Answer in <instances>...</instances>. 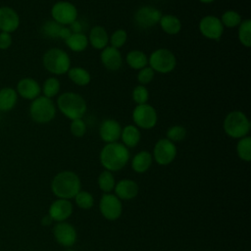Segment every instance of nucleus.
I'll return each instance as SVG.
<instances>
[{
  "label": "nucleus",
  "mask_w": 251,
  "mask_h": 251,
  "mask_svg": "<svg viewBox=\"0 0 251 251\" xmlns=\"http://www.w3.org/2000/svg\"><path fill=\"white\" fill-rule=\"evenodd\" d=\"M129 157L128 148L118 141L106 143L99 154L101 165L109 172L122 170L127 164Z\"/></svg>",
  "instance_id": "nucleus-1"
},
{
  "label": "nucleus",
  "mask_w": 251,
  "mask_h": 251,
  "mask_svg": "<svg viewBox=\"0 0 251 251\" xmlns=\"http://www.w3.org/2000/svg\"><path fill=\"white\" fill-rule=\"evenodd\" d=\"M51 190L58 198L67 200L75 198L80 191V179L74 172H60L51 181Z\"/></svg>",
  "instance_id": "nucleus-2"
},
{
  "label": "nucleus",
  "mask_w": 251,
  "mask_h": 251,
  "mask_svg": "<svg viewBox=\"0 0 251 251\" xmlns=\"http://www.w3.org/2000/svg\"><path fill=\"white\" fill-rule=\"evenodd\" d=\"M56 105L60 112L71 121L81 119L87 110L84 98L80 94L71 91H66L59 95Z\"/></svg>",
  "instance_id": "nucleus-3"
},
{
  "label": "nucleus",
  "mask_w": 251,
  "mask_h": 251,
  "mask_svg": "<svg viewBox=\"0 0 251 251\" xmlns=\"http://www.w3.org/2000/svg\"><path fill=\"white\" fill-rule=\"evenodd\" d=\"M223 128L225 133L233 139H240L247 136L251 124L248 117L239 110L229 112L224 119Z\"/></svg>",
  "instance_id": "nucleus-4"
},
{
  "label": "nucleus",
  "mask_w": 251,
  "mask_h": 251,
  "mask_svg": "<svg viewBox=\"0 0 251 251\" xmlns=\"http://www.w3.org/2000/svg\"><path fill=\"white\" fill-rule=\"evenodd\" d=\"M43 67L47 72L55 75H62L68 73L71 68L69 54L60 48L48 49L42 57Z\"/></svg>",
  "instance_id": "nucleus-5"
},
{
  "label": "nucleus",
  "mask_w": 251,
  "mask_h": 251,
  "mask_svg": "<svg viewBox=\"0 0 251 251\" xmlns=\"http://www.w3.org/2000/svg\"><path fill=\"white\" fill-rule=\"evenodd\" d=\"M29 115L37 124H48L56 116V105L51 98L39 95L29 105Z\"/></svg>",
  "instance_id": "nucleus-6"
},
{
  "label": "nucleus",
  "mask_w": 251,
  "mask_h": 251,
  "mask_svg": "<svg viewBox=\"0 0 251 251\" xmlns=\"http://www.w3.org/2000/svg\"><path fill=\"white\" fill-rule=\"evenodd\" d=\"M148 66L158 74H169L176 66V58L168 48H158L148 57Z\"/></svg>",
  "instance_id": "nucleus-7"
},
{
  "label": "nucleus",
  "mask_w": 251,
  "mask_h": 251,
  "mask_svg": "<svg viewBox=\"0 0 251 251\" xmlns=\"http://www.w3.org/2000/svg\"><path fill=\"white\" fill-rule=\"evenodd\" d=\"M134 126L141 129H151L158 122L156 109L148 103L136 105L131 114Z\"/></svg>",
  "instance_id": "nucleus-8"
},
{
  "label": "nucleus",
  "mask_w": 251,
  "mask_h": 251,
  "mask_svg": "<svg viewBox=\"0 0 251 251\" xmlns=\"http://www.w3.org/2000/svg\"><path fill=\"white\" fill-rule=\"evenodd\" d=\"M78 12L76 7L70 1L61 0L53 4L51 8L52 20L61 25L67 26L77 20Z\"/></svg>",
  "instance_id": "nucleus-9"
},
{
  "label": "nucleus",
  "mask_w": 251,
  "mask_h": 251,
  "mask_svg": "<svg viewBox=\"0 0 251 251\" xmlns=\"http://www.w3.org/2000/svg\"><path fill=\"white\" fill-rule=\"evenodd\" d=\"M176 146L174 142L167 138H161L154 145L152 157L160 166H167L176 159Z\"/></svg>",
  "instance_id": "nucleus-10"
},
{
  "label": "nucleus",
  "mask_w": 251,
  "mask_h": 251,
  "mask_svg": "<svg viewBox=\"0 0 251 251\" xmlns=\"http://www.w3.org/2000/svg\"><path fill=\"white\" fill-rule=\"evenodd\" d=\"M162 15L163 14L161 11L156 7L144 5L135 11L133 20L138 27L142 29H148L159 24Z\"/></svg>",
  "instance_id": "nucleus-11"
},
{
  "label": "nucleus",
  "mask_w": 251,
  "mask_h": 251,
  "mask_svg": "<svg viewBox=\"0 0 251 251\" xmlns=\"http://www.w3.org/2000/svg\"><path fill=\"white\" fill-rule=\"evenodd\" d=\"M199 31L207 39L219 40L224 33V25L217 16L207 15L199 21Z\"/></svg>",
  "instance_id": "nucleus-12"
},
{
  "label": "nucleus",
  "mask_w": 251,
  "mask_h": 251,
  "mask_svg": "<svg viewBox=\"0 0 251 251\" xmlns=\"http://www.w3.org/2000/svg\"><path fill=\"white\" fill-rule=\"evenodd\" d=\"M99 209L102 216L109 220L115 221L119 219L123 212L121 200L114 194L105 193L99 201Z\"/></svg>",
  "instance_id": "nucleus-13"
},
{
  "label": "nucleus",
  "mask_w": 251,
  "mask_h": 251,
  "mask_svg": "<svg viewBox=\"0 0 251 251\" xmlns=\"http://www.w3.org/2000/svg\"><path fill=\"white\" fill-rule=\"evenodd\" d=\"M53 234L56 241L65 247H70L76 241L75 228L66 222H59L53 228Z\"/></svg>",
  "instance_id": "nucleus-14"
},
{
  "label": "nucleus",
  "mask_w": 251,
  "mask_h": 251,
  "mask_svg": "<svg viewBox=\"0 0 251 251\" xmlns=\"http://www.w3.org/2000/svg\"><path fill=\"white\" fill-rule=\"evenodd\" d=\"M20 16L17 11L9 6L0 7V31L12 33L20 26Z\"/></svg>",
  "instance_id": "nucleus-15"
},
{
  "label": "nucleus",
  "mask_w": 251,
  "mask_h": 251,
  "mask_svg": "<svg viewBox=\"0 0 251 251\" xmlns=\"http://www.w3.org/2000/svg\"><path fill=\"white\" fill-rule=\"evenodd\" d=\"M122 126L120 123L114 119L104 120L99 126V136L105 143L117 142L121 137Z\"/></svg>",
  "instance_id": "nucleus-16"
},
{
  "label": "nucleus",
  "mask_w": 251,
  "mask_h": 251,
  "mask_svg": "<svg viewBox=\"0 0 251 251\" xmlns=\"http://www.w3.org/2000/svg\"><path fill=\"white\" fill-rule=\"evenodd\" d=\"M16 91L22 98L32 101L40 95L41 86L34 78L24 77L18 81Z\"/></svg>",
  "instance_id": "nucleus-17"
},
{
  "label": "nucleus",
  "mask_w": 251,
  "mask_h": 251,
  "mask_svg": "<svg viewBox=\"0 0 251 251\" xmlns=\"http://www.w3.org/2000/svg\"><path fill=\"white\" fill-rule=\"evenodd\" d=\"M100 61L102 65L109 71L115 72L123 66V56L119 49L108 45L101 50Z\"/></svg>",
  "instance_id": "nucleus-18"
},
{
  "label": "nucleus",
  "mask_w": 251,
  "mask_h": 251,
  "mask_svg": "<svg viewBox=\"0 0 251 251\" xmlns=\"http://www.w3.org/2000/svg\"><path fill=\"white\" fill-rule=\"evenodd\" d=\"M73 214V205L67 199L58 198L49 207L48 215L56 222H64Z\"/></svg>",
  "instance_id": "nucleus-19"
},
{
  "label": "nucleus",
  "mask_w": 251,
  "mask_h": 251,
  "mask_svg": "<svg viewBox=\"0 0 251 251\" xmlns=\"http://www.w3.org/2000/svg\"><path fill=\"white\" fill-rule=\"evenodd\" d=\"M116 196L121 200H131L138 194V185L131 179H121L115 184Z\"/></svg>",
  "instance_id": "nucleus-20"
},
{
  "label": "nucleus",
  "mask_w": 251,
  "mask_h": 251,
  "mask_svg": "<svg viewBox=\"0 0 251 251\" xmlns=\"http://www.w3.org/2000/svg\"><path fill=\"white\" fill-rule=\"evenodd\" d=\"M87 39L88 44L97 50H102L109 44V34L102 25H94L91 27Z\"/></svg>",
  "instance_id": "nucleus-21"
},
{
  "label": "nucleus",
  "mask_w": 251,
  "mask_h": 251,
  "mask_svg": "<svg viewBox=\"0 0 251 251\" xmlns=\"http://www.w3.org/2000/svg\"><path fill=\"white\" fill-rule=\"evenodd\" d=\"M122 143L127 148H133L137 146L141 138L140 129L134 125H127L122 127L121 137Z\"/></svg>",
  "instance_id": "nucleus-22"
},
{
  "label": "nucleus",
  "mask_w": 251,
  "mask_h": 251,
  "mask_svg": "<svg viewBox=\"0 0 251 251\" xmlns=\"http://www.w3.org/2000/svg\"><path fill=\"white\" fill-rule=\"evenodd\" d=\"M153 157L149 151L142 150L136 153L131 161V168L135 173L143 174L149 170L152 165Z\"/></svg>",
  "instance_id": "nucleus-23"
},
{
  "label": "nucleus",
  "mask_w": 251,
  "mask_h": 251,
  "mask_svg": "<svg viewBox=\"0 0 251 251\" xmlns=\"http://www.w3.org/2000/svg\"><path fill=\"white\" fill-rule=\"evenodd\" d=\"M160 27L162 30L169 35H176L181 29V22L180 20L172 14L162 15L159 21Z\"/></svg>",
  "instance_id": "nucleus-24"
},
{
  "label": "nucleus",
  "mask_w": 251,
  "mask_h": 251,
  "mask_svg": "<svg viewBox=\"0 0 251 251\" xmlns=\"http://www.w3.org/2000/svg\"><path fill=\"white\" fill-rule=\"evenodd\" d=\"M18 93L12 87H3L0 89V111L8 112L15 108L18 102Z\"/></svg>",
  "instance_id": "nucleus-25"
},
{
  "label": "nucleus",
  "mask_w": 251,
  "mask_h": 251,
  "mask_svg": "<svg viewBox=\"0 0 251 251\" xmlns=\"http://www.w3.org/2000/svg\"><path fill=\"white\" fill-rule=\"evenodd\" d=\"M126 62L130 69L139 71L142 68L148 66V57L143 51L134 49V50H130L126 54Z\"/></svg>",
  "instance_id": "nucleus-26"
},
{
  "label": "nucleus",
  "mask_w": 251,
  "mask_h": 251,
  "mask_svg": "<svg viewBox=\"0 0 251 251\" xmlns=\"http://www.w3.org/2000/svg\"><path fill=\"white\" fill-rule=\"evenodd\" d=\"M67 75L70 80L78 86H85L91 81L90 73L82 67H71Z\"/></svg>",
  "instance_id": "nucleus-27"
},
{
  "label": "nucleus",
  "mask_w": 251,
  "mask_h": 251,
  "mask_svg": "<svg viewBox=\"0 0 251 251\" xmlns=\"http://www.w3.org/2000/svg\"><path fill=\"white\" fill-rule=\"evenodd\" d=\"M65 43L73 52H82L88 46V39L83 32H76L72 33L68 39L65 40Z\"/></svg>",
  "instance_id": "nucleus-28"
},
{
  "label": "nucleus",
  "mask_w": 251,
  "mask_h": 251,
  "mask_svg": "<svg viewBox=\"0 0 251 251\" xmlns=\"http://www.w3.org/2000/svg\"><path fill=\"white\" fill-rule=\"evenodd\" d=\"M238 40L244 46L249 48L251 46V20H242L238 25Z\"/></svg>",
  "instance_id": "nucleus-29"
},
{
  "label": "nucleus",
  "mask_w": 251,
  "mask_h": 251,
  "mask_svg": "<svg viewBox=\"0 0 251 251\" xmlns=\"http://www.w3.org/2000/svg\"><path fill=\"white\" fill-rule=\"evenodd\" d=\"M60 89H61L60 80L55 76H50L44 80L43 85L41 87V92L43 93V96L52 99L59 93Z\"/></svg>",
  "instance_id": "nucleus-30"
},
{
  "label": "nucleus",
  "mask_w": 251,
  "mask_h": 251,
  "mask_svg": "<svg viewBox=\"0 0 251 251\" xmlns=\"http://www.w3.org/2000/svg\"><path fill=\"white\" fill-rule=\"evenodd\" d=\"M224 27L234 28L240 25L242 22V18L238 12L235 10H226L223 13L220 18Z\"/></svg>",
  "instance_id": "nucleus-31"
},
{
  "label": "nucleus",
  "mask_w": 251,
  "mask_h": 251,
  "mask_svg": "<svg viewBox=\"0 0 251 251\" xmlns=\"http://www.w3.org/2000/svg\"><path fill=\"white\" fill-rule=\"evenodd\" d=\"M236 153L242 161L249 162L251 160V137L249 135L238 139Z\"/></svg>",
  "instance_id": "nucleus-32"
},
{
  "label": "nucleus",
  "mask_w": 251,
  "mask_h": 251,
  "mask_svg": "<svg viewBox=\"0 0 251 251\" xmlns=\"http://www.w3.org/2000/svg\"><path fill=\"white\" fill-rule=\"evenodd\" d=\"M97 182H98V186L99 188L105 192V193H109L111 192L114 187H115V177L112 174V172H109L107 170L103 171L99 176H98V179H97Z\"/></svg>",
  "instance_id": "nucleus-33"
},
{
  "label": "nucleus",
  "mask_w": 251,
  "mask_h": 251,
  "mask_svg": "<svg viewBox=\"0 0 251 251\" xmlns=\"http://www.w3.org/2000/svg\"><path fill=\"white\" fill-rule=\"evenodd\" d=\"M63 25H59L58 23H56L53 20H49L46 21L42 26H41V33L48 38H59V34H60V30L62 28Z\"/></svg>",
  "instance_id": "nucleus-34"
},
{
  "label": "nucleus",
  "mask_w": 251,
  "mask_h": 251,
  "mask_svg": "<svg viewBox=\"0 0 251 251\" xmlns=\"http://www.w3.org/2000/svg\"><path fill=\"white\" fill-rule=\"evenodd\" d=\"M186 133H187L186 128L183 126L175 125V126H170L167 129L166 138L175 143V142H178V141L183 140L186 136Z\"/></svg>",
  "instance_id": "nucleus-35"
},
{
  "label": "nucleus",
  "mask_w": 251,
  "mask_h": 251,
  "mask_svg": "<svg viewBox=\"0 0 251 251\" xmlns=\"http://www.w3.org/2000/svg\"><path fill=\"white\" fill-rule=\"evenodd\" d=\"M127 40V32L123 28L116 29L110 36H109V43L110 46L120 49L123 47Z\"/></svg>",
  "instance_id": "nucleus-36"
},
{
  "label": "nucleus",
  "mask_w": 251,
  "mask_h": 251,
  "mask_svg": "<svg viewBox=\"0 0 251 251\" xmlns=\"http://www.w3.org/2000/svg\"><path fill=\"white\" fill-rule=\"evenodd\" d=\"M131 97L136 105L145 104L149 99V91L145 85L138 84L132 89Z\"/></svg>",
  "instance_id": "nucleus-37"
},
{
  "label": "nucleus",
  "mask_w": 251,
  "mask_h": 251,
  "mask_svg": "<svg viewBox=\"0 0 251 251\" xmlns=\"http://www.w3.org/2000/svg\"><path fill=\"white\" fill-rule=\"evenodd\" d=\"M75 204L79 208L84 209V210L90 209L94 204L93 196L91 195V193H89L87 191H79L75 196Z\"/></svg>",
  "instance_id": "nucleus-38"
},
{
  "label": "nucleus",
  "mask_w": 251,
  "mask_h": 251,
  "mask_svg": "<svg viewBox=\"0 0 251 251\" xmlns=\"http://www.w3.org/2000/svg\"><path fill=\"white\" fill-rule=\"evenodd\" d=\"M154 76H155V72L149 66H146L138 71L136 77L139 84L146 86L153 80Z\"/></svg>",
  "instance_id": "nucleus-39"
},
{
  "label": "nucleus",
  "mask_w": 251,
  "mask_h": 251,
  "mask_svg": "<svg viewBox=\"0 0 251 251\" xmlns=\"http://www.w3.org/2000/svg\"><path fill=\"white\" fill-rule=\"evenodd\" d=\"M70 130L74 136L82 137L86 132V124L82 118L73 120L70 125Z\"/></svg>",
  "instance_id": "nucleus-40"
},
{
  "label": "nucleus",
  "mask_w": 251,
  "mask_h": 251,
  "mask_svg": "<svg viewBox=\"0 0 251 251\" xmlns=\"http://www.w3.org/2000/svg\"><path fill=\"white\" fill-rule=\"evenodd\" d=\"M12 42H13V38L11 33L0 31V49L1 50H6L10 48V46L12 45Z\"/></svg>",
  "instance_id": "nucleus-41"
},
{
  "label": "nucleus",
  "mask_w": 251,
  "mask_h": 251,
  "mask_svg": "<svg viewBox=\"0 0 251 251\" xmlns=\"http://www.w3.org/2000/svg\"><path fill=\"white\" fill-rule=\"evenodd\" d=\"M69 27H70V29H71V31H72V33L82 32V25H81V23H80L78 20L75 21L72 25H69Z\"/></svg>",
  "instance_id": "nucleus-42"
},
{
  "label": "nucleus",
  "mask_w": 251,
  "mask_h": 251,
  "mask_svg": "<svg viewBox=\"0 0 251 251\" xmlns=\"http://www.w3.org/2000/svg\"><path fill=\"white\" fill-rule=\"evenodd\" d=\"M71 34H72V31H71L70 27L63 25L62 28H61V30H60L59 38H60V39H63V40L65 41L66 39H68V37H69Z\"/></svg>",
  "instance_id": "nucleus-43"
},
{
  "label": "nucleus",
  "mask_w": 251,
  "mask_h": 251,
  "mask_svg": "<svg viewBox=\"0 0 251 251\" xmlns=\"http://www.w3.org/2000/svg\"><path fill=\"white\" fill-rule=\"evenodd\" d=\"M52 222H53V220H52V218H51L49 215L44 216V217L42 218V220H41V224H42L43 226H49Z\"/></svg>",
  "instance_id": "nucleus-44"
},
{
  "label": "nucleus",
  "mask_w": 251,
  "mask_h": 251,
  "mask_svg": "<svg viewBox=\"0 0 251 251\" xmlns=\"http://www.w3.org/2000/svg\"><path fill=\"white\" fill-rule=\"evenodd\" d=\"M199 2H201V3H203V4H211V3H213L215 0H198Z\"/></svg>",
  "instance_id": "nucleus-45"
},
{
  "label": "nucleus",
  "mask_w": 251,
  "mask_h": 251,
  "mask_svg": "<svg viewBox=\"0 0 251 251\" xmlns=\"http://www.w3.org/2000/svg\"><path fill=\"white\" fill-rule=\"evenodd\" d=\"M67 251H74V250H67Z\"/></svg>",
  "instance_id": "nucleus-46"
},
{
  "label": "nucleus",
  "mask_w": 251,
  "mask_h": 251,
  "mask_svg": "<svg viewBox=\"0 0 251 251\" xmlns=\"http://www.w3.org/2000/svg\"><path fill=\"white\" fill-rule=\"evenodd\" d=\"M0 112H1V111H0Z\"/></svg>",
  "instance_id": "nucleus-47"
}]
</instances>
